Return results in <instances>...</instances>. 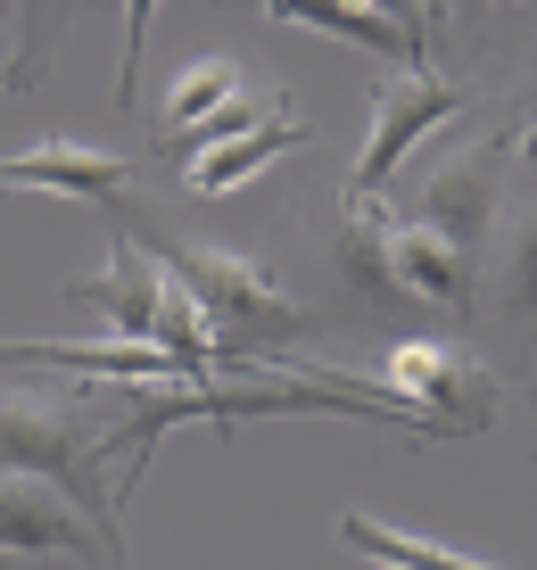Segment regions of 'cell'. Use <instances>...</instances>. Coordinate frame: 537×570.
Instances as JSON below:
<instances>
[{
  "label": "cell",
  "instance_id": "6da1fadb",
  "mask_svg": "<svg viewBox=\"0 0 537 570\" xmlns=\"http://www.w3.org/2000/svg\"><path fill=\"white\" fill-rule=\"evenodd\" d=\"M91 463H99V446L84 439V430H75L67 405L26 397V389L9 397V389H0V480H9V471H17V480H50L58 497H75V504H84V513L116 538L108 488H99V471H91ZM116 546H125V538H116Z\"/></svg>",
  "mask_w": 537,
  "mask_h": 570
},
{
  "label": "cell",
  "instance_id": "7a4b0ae2",
  "mask_svg": "<svg viewBox=\"0 0 537 570\" xmlns=\"http://www.w3.org/2000/svg\"><path fill=\"white\" fill-rule=\"evenodd\" d=\"M381 389L406 414H422L439 446L496 422V372L480 356H463V347H447V340H397L389 364H381Z\"/></svg>",
  "mask_w": 537,
  "mask_h": 570
},
{
  "label": "cell",
  "instance_id": "3957f363",
  "mask_svg": "<svg viewBox=\"0 0 537 570\" xmlns=\"http://www.w3.org/2000/svg\"><path fill=\"white\" fill-rule=\"evenodd\" d=\"M149 248H157V265L198 298V314L215 323V340H224V331H290L297 323V298L273 282L265 265L232 257V248H207V240H166V232H149Z\"/></svg>",
  "mask_w": 537,
  "mask_h": 570
},
{
  "label": "cell",
  "instance_id": "277c9868",
  "mask_svg": "<svg viewBox=\"0 0 537 570\" xmlns=\"http://www.w3.org/2000/svg\"><path fill=\"white\" fill-rule=\"evenodd\" d=\"M0 562H58V570H125V546L50 480H0Z\"/></svg>",
  "mask_w": 537,
  "mask_h": 570
},
{
  "label": "cell",
  "instance_id": "5b68a950",
  "mask_svg": "<svg viewBox=\"0 0 537 570\" xmlns=\"http://www.w3.org/2000/svg\"><path fill=\"white\" fill-rule=\"evenodd\" d=\"M455 116H463V91H455L447 75H430V67L397 75V83L381 91V108H372V132H364V149H355L348 199H381V190H389V174L406 166V157L422 149L430 132H447Z\"/></svg>",
  "mask_w": 537,
  "mask_h": 570
},
{
  "label": "cell",
  "instance_id": "8992f818",
  "mask_svg": "<svg viewBox=\"0 0 537 570\" xmlns=\"http://www.w3.org/2000/svg\"><path fill=\"white\" fill-rule=\"evenodd\" d=\"M125 183H133V166L116 149L67 141V132L0 157V190H50V199H84V207H125Z\"/></svg>",
  "mask_w": 537,
  "mask_h": 570
},
{
  "label": "cell",
  "instance_id": "52a82bcc",
  "mask_svg": "<svg viewBox=\"0 0 537 570\" xmlns=\"http://www.w3.org/2000/svg\"><path fill=\"white\" fill-rule=\"evenodd\" d=\"M273 26H297V33H323V42H355L389 67H422V9H364V0H340V9H306V0H273Z\"/></svg>",
  "mask_w": 537,
  "mask_h": 570
},
{
  "label": "cell",
  "instance_id": "ba28073f",
  "mask_svg": "<svg viewBox=\"0 0 537 570\" xmlns=\"http://www.w3.org/2000/svg\"><path fill=\"white\" fill-rule=\"evenodd\" d=\"M157 298H166V265L141 257V248H108V265L75 282V306L108 314V340H125V347H149Z\"/></svg>",
  "mask_w": 537,
  "mask_h": 570
},
{
  "label": "cell",
  "instance_id": "9c48e42d",
  "mask_svg": "<svg viewBox=\"0 0 537 570\" xmlns=\"http://www.w3.org/2000/svg\"><path fill=\"white\" fill-rule=\"evenodd\" d=\"M488 207H496V149H447L439 174H430L422 224L471 257V248H480V232H488Z\"/></svg>",
  "mask_w": 537,
  "mask_h": 570
},
{
  "label": "cell",
  "instance_id": "30bf717a",
  "mask_svg": "<svg viewBox=\"0 0 537 570\" xmlns=\"http://www.w3.org/2000/svg\"><path fill=\"white\" fill-rule=\"evenodd\" d=\"M297 141H306V125H297V108H282V125H256V132H232V141L191 149L183 190H191V199H232V190L256 183V174H265L273 157H290Z\"/></svg>",
  "mask_w": 537,
  "mask_h": 570
},
{
  "label": "cell",
  "instance_id": "8fae6325",
  "mask_svg": "<svg viewBox=\"0 0 537 570\" xmlns=\"http://www.w3.org/2000/svg\"><path fill=\"white\" fill-rule=\"evenodd\" d=\"M389 265H397V289L422 298V306H463L471 298V257L455 240H439L422 215H413V224L397 215L389 224Z\"/></svg>",
  "mask_w": 537,
  "mask_h": 570
},
{
  "label": "cell",
  "instance_id": "7c38bea8",
  "mask_svg": "<svg viewBox=\"0 0 537 570\" xmlns=\"http://www.w3.org/2000/svg\"><path fill=\"white\" fill-rule=\"evenodd\" d=\"M340 546L355 562H372V570H496L480 554H463V546L422 538V529H397L381 513H340Z\"/></svg>",
  "mask_w": 537,
  "mask_h": 570
},
{
  "label": "cell",
  "instance_id": "4fadbf2b",
  "mask_svg": "<svg viewBox=\"0 0 537 570\" xmlns=\"http://www.w3.org/2000/svg\"><path fill=\"white\" fill-rule=\"evenodd\" d=\"M232 100H241V67H232L224 50H207V58H191L183 75H174V91H166V132L174 141H191L198 125H215Z\"/></svg>",
  "mask_w": 537,
  "mask_h": 570
},
{
  "label": "cell",
  "instance_id": "5bb4252c",
  "mask_svg": "<svg viewBox=\"0 0 537 570\" xmlns=\"http://www.w3.org/2000/svg\"><path fill=\"white\" fill-rule=\"evenodd\" d=\"M496 298L512 314H537V215H521L505 240V273H496Z\"/></svg>",
  "mask_w": 537,
  "mask_h": 570
},
{
  "label": "cell",
  "instance_id": "9a60e30c",
  "mask_svg": "<svg viewBox=\"0 0 537 570\" xmlns=\"http://www.w3.org/2000/svg\"><path fill=\"white\" fill-rule=\"evenodd\" d=\"M141 33H149V9H125V75H116V100L133 108V67H141Z\"/></svg>",
  "mask_w": 537,
  "mask_h": 570
}]
</instances>
